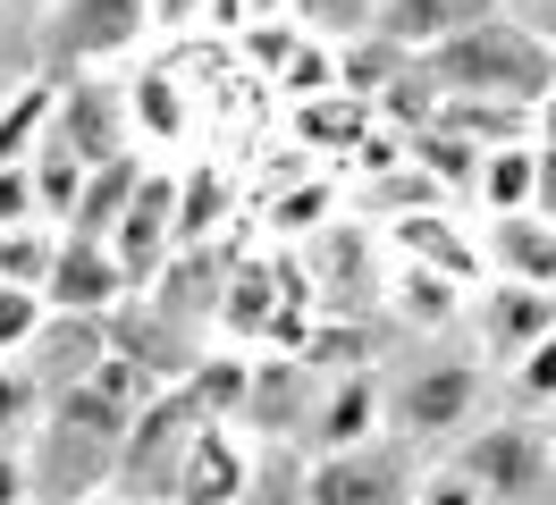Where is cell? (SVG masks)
Returning a JSON list of instances; mask_svg holds the SVG:
<instances>
[{
  "label": "cell",
  "mask_w": 556,
  "mask_h": 505,
  "mask_svg": "<svg viewBox=\"0 0 556 505\" xmlns=\"http://www.w3.org/2000/svg\"><path fill=\"white\" fill-rule=\"evenodd\" d=\"M110 253L127 262L136 295L177 262V168H152V177H143V194L127 202V219H118V236H110Z\"/></svg>",
  "instance_id": "cell-11"
},
{
  "label": "cell",
  "mask_w": 556,
  "mask_h": 505,
  "mask_svg": "<svg viewBox=\"0 0 556 505\" xmlns=\"http://www.w3.org/2000/svg\"><path fill=\"white\" fill-rule=\"evenodd\" d=\"M481 262H489V278H506V287L556 295V219H540V211L481 219Z\"/></svg>",
  "instance_id": "cell-13"
},
{
  "label": "cell",
  "mask_w": 556,
  "mask_h": 505,
  "mask_svg": "<svg viewBox=\"0 0 556 505\" xmlns=\"http://www.w3.org/2000/svg\"><path fill=\"white\" fill-rule=\"evenodd\" d=\"M295 269H304V287H313V312H363L371 295H388L380 287V244H371V228L363 219H329L320 236H304L295 244Z\"/></svg>",
  "instance_id": "cell-5"
},
{
  "label": "cell",
  "mask_w": 556,
  "mask_h": 505,
  "mask_svg": "<svg viewBox=\"0 0 556 505\" xmlns=\"http://www.w3.org/2000/svg\"><path fill=\"white\" fill-rule=\"evenodd\" d=\"M481 152H489V143H472V135L439 127V118H430V127L414 135V168L430 177V186H439V194H455V202H472V177H481Z\"/></svg>",
  "instance_id": "cell-24"
},
{
  "label": "cell",
  "mask_w": 556,
  "mask_h": 505,
  "mask_svg": "<svg viewBox=\"0 0 556 505\" xmlns=\"http://www.w3.org/2000/svg\"><path fill=\"white\" fill-rule=\"evenodd\" d=\"M9 93H17V85H9V67H0V101H9Z\"/></svg>",
  "instance_id": "cell-43"
},
{
  "label": "cell",
  "mask_w": 556,
  "mask_h": 505,
  "mask_svg": "<svg viewBox=\"0 0 556 505\" xmlns=\"http://www.w3.org/2000/svg\"><path fill=\"white\" fill-rule=\"evenodd\" d=\"M540 219H556V135H540Z\"/></svg>",
  "instance_id": "cell-39"
},
{
  "label": "cell",
  "mask_w": 556,
  "mask_h": 505,
  "mask_svg": "<svg viewBox=\"0 0 556 505\" xmlns=\"http://www.w3.org/2000/svg\"><path fill=\"white\" fill-rule=\"evenodd\" d=\"M186 388H194V404H203L211 421H244V396H253V354H237V345H203V363L186 370Z\"/></svg>",
  "instance_id": "cell-25"
},
{
  "label": "cell",
  "mask_w": 556,
  "mask_h": 505,
  "mask_svg": "<svg viewBox=\"0 0 556 505\" xmlns=\"http://www.w3.org/2000/svg\"><path fill=\"white\" fill-rule=\"evenodd\" d=\"M51 262H60V228H51V219L0 228V278H9V287H42Z\"/></svg>",
  "instance_id": "cell-27"
},
{
  "label": "cell",
  "mask_w": 556,
  "mask_h": 505,
  "mask_svg": "<svg viewBox=\"0 0 556 505\" xmlns=\"http://www.w3.org/2000/svg\"><path fill=\"white\" fill-rule=\"evenodd\" d=\"M211 26V0H152V34H169V42H186V34Z\"/></svg>",
  "instance_id": "cell-36"
},
{
  "label": "cell",
  "mask_w": 556,
  "mask_h": 505,
  "mask_svg": "<svg viewBox=\"0 0 556 505\" xmlns=\"http://www.w3.org/2000/svg\"><path fill=\"white\" fill-rule=\"evenodd\" d=\"M152 34V0H60L51 9V51L68 67H110Z\"/></svg>",
  "instance_id": "cell-9"
},
{
  "label": "cell",
  "mask_w": 556,
  "mask_h": 505,
  "mask_svg": "<svg viewBox=\"0 0 556 505\" xmlns=\"http://www.w3.org/2000/svg\"><path fill=\"white\" fill-rule=\"evenodd\" d=\"M211 413L194 404V388L177 379V388H161V396L136 413V430H127V446H118V497L127 505H169V480L177 464H186V446H194V430H203Z\"/></svg>",
  "instance_id": "cell-2"
},
{
  "label": "cell",
  "mask_w": 556,
  "mask_h": 505,
  "mask_svg": "<svg viewBox=\"0 0 556 505\" xmlns=\"http://www.w3.org/2000/svg\"><path fill=\"white\" fill-rule=\"evenodd\" d=\"M85 505H127V497H118V489H102V497H85Z\"/></svg>",
  "instance_id": "cell-41"
},
{
  "label": "cell",
  "mask_w": 556,
  "mask_h": 505,
  "mask_svg": "<svg viewBox=\"0 0 556 505\" xmlns=\"http://www.w3.org/2000/svg\"><path fill=\"white\" fill-rule=\"evenodd\" d=\"M287 26L329 42V51H346L363 34H380V0H287Z\"/></svg>",
  "instance_id": "cell-26"
},
{
  "label": "cell",
  "mask_w": 556,
  "mask_h": 505,
  "mask_svg": "<svg viewBox=\"0 0 556 505\" xmlns=\"http://www.w3.org/2000/svg\"><path fill=\"white\" fill-rule=\"evenodd\" d=\"M304 404H313V363L304 354H253V396H244L253 430H295Z\"/></svg>",
  "instance_id": "cell-21"
},
{
  "label": "cell",
  "mask_w": 556,
  "mask_h": 505,
  "mask_svg": "<svg viewBox=\"0 0 556 505\" xmlns=\"http://www.w3.org/2000/svg\"><path fill=\"white\" fill-rule=\"evenodd\" d=\"M472 211H481V219L540 211V135H522V143H489L481 177H472Z\"/></svg>",
  "instance_id": "cell-17"
},
{
  "label": "cell",
  "mask_w": 556,
  "mask_h": 505,
  "mask_svg": "<svg viewBox=\"0 0 556 505\" xmlns=\"http://www.w3.org/2000/svg\"><path fill=\"white\" fill-rule=\"evenodd\" d=\"M481 413V363H414L388 388V421L396 438H447Z\"/></svg>",
  "instance_id": "cell-8"
},
{
  "label": "cell",
  "mask_w": 556,
  "mask_h": 505,
  "mask_svg": "<svg viewBox=\"0 0 556 505\" xmlns=\"http://www.w3.org/2000/svg\"><path fill=\"white\" fill-rule=\"evenodd\" d=\"M506 0H380V34L396 42V51H414V60H430L439 42H455L464 26H481V17H497Z\"/></svg>",
  "instance_id": "cell-15"
},
{
  "label": "cell",
  "mask_w": 556,
  "mask_h": 505,
  "mask_svg": "<svg viewBox=\"0 0 556 505\" xmlns=\"http://www.w3.org/2000/svg\"><path fill=\"white\" fill-rule=\"evenodd\" d=\"M472 329H481V354H497V363L515 370L540 337L556 329V295H540V287H506V278H489L481 295H472Z\"/></svg>",
  "instance_id": "cell-12"
},
{
  "label": "cell",
  "mask_w": 556,
  "mask_h": 505,
  "mask_svg": "<svg viewBox=\"0 0 556 505\" xmlns=\"http://www.w3.org/2000/svg\"><path fill=\"white\" fill-rule=\"evenodd\" d=\"M270 85L295 101V110H304V101H320V93H338V51H329V42H313V34H295V51H287V67H278Z\"/></svg>",
  "instance_id": "cell-30"
},
{
  "label": "cell",
  "mask_w": 556,
  "mask_h": 505,
  "mask_svg": "<svg viewBox=\"0 0 556 505\" xmlns=\"http://www.w3.org/2000/svg\"><path fill=\"white\" fill-rule=\"evenodd\" d=\"M506 9H515L522 26H531V34H540V42L556 51V0H506Z\"/></svg>",
  "instance_id": "cell-38"
},
{
  "label": "cell",
  "mask_w": 556,
  "mask_h": 505,
  "mask_svg": "<svg viewBox=\"0 0 556 505\" xmlns=\"http://www.w3.org/2000/svg\"><path fill=\"white\" fill-rule=\"evenodd\" d=\"M42 320H51L42 287H9V278H0V363H17V354L42 337Z\"/></svg>",
  "instance_id": "cell-32"
},
{
  "label": "cell",
  "mask_w": 556,
  "mask_h": 505,
  "mask_svg": "<svg viewBox=\"0 0 556 505\" xmlns=\"http://www.w3.org/2000/svg\"><path fill=\"white\" fill-rule=\"evenodd\" d=\"M540 118H548V135H556V93H548V110H540Z\"/></svg>",
  "instance_id": "cell-42"
},
{
  "label": "cell",
  "mask_w": 556,
  "mask_h": 505,
  "mask_svg": "<svg viewBox=\"0 0 556 505\" xmlns=\"http://www.w3.org/2000/svg\"><path fill=\"white\" fill-rule=\"evenodd\" d=\"M42 303H51L60 320H110V312L136 303V278H127V262L110 253L102 236H68L60 228V262H51V278H42Z\"/></svg>",
  "instance_id": "cell-7"
},
{
  "label": "cell",
  "mask_w": 556,
  "mask_h": 505,
  "mask_svg": "<svg viewBox=\"0 0 556 505\" xmlns=\"http://www.w3.org/2000/svg\"><path fill=\"white\" fill-rule=\"evenodd\" d=\"M127 110H136V143L143 152H152V143H186V135H194V85H186V67L177 60H152L136 76V85H127Z\"/></svg>",
  "instance_id": "cell-16"
},
{
  "label": "cell",
  "mask_w": 556,
  "mask_h": 505,
  "mask_svg": "<svg viewBox=\"0 0 556 505\" xmlns=\"http://www.w3.org/2000/svg\"><path fill=\"white\" fill-rule=\"evenodd\" d=\"M76 194H85V161L60 152V143L42 135V152H35V202H42V219H51V228H68Z\"/></svg>",
  "instance_id": "cell-28"
},
{
  "label": "cell",
  "mask_w": 556,
  "mask_h": 505,
  "mask_svg": "<svg viewBox=\"0 0 556 505\" xmlns=\"http://www.w3.org/2000/svg\"><path fill=\"white\" fill-rule=\"evenodd\" d=\"M102 354H110V329H102V320H60V312H51L42 337L26 345V370L42 379V396H60V388H76Z\"/></svg>",
  "instance_id": "cell-19"
},
{
  "label": "cell",
  "mask_w": 556,
  "mask_h": 505,
  "mask_svg": "<svg viewBox=\"0 0 556 505\" xmlns=\"http://www.w3.org/2000/svg\"><path fill=\"white\" fill-rule=\"evenodd\" d=\"M143 177H152V161L143 152H118V161H102V168H85V194H76V211H68V236H118V219H127V202L143 194Z\"/></svg>",
  "instance_id": "cell-20"
},
{
  "label": "cell",
  "mask_w": 556,
  "mask_h": 505,
  "mask_svg": "<svg viewBox=\"0 0 556 505\" xmlns=\"http://www.w3.org/2000/svg\"><path fill=\"white\" fill-rule=\"evenodd\" d=\"M414 505H506V497H489V489H481V480H464V471H430V480H421V489H414Z\"/></svg>",
  "instance_id": "cell-34"
},
{
  "label": "cell",
  "mask_w": 556,
  "mask_h": 505,
  "mask_svg": "<svg viewBox=\"0 0 556 505\" xmlns=\"http://www.w3.org/2000/svg\"><path fill=\"white\" fill-rule=\"evenodd\" d=\"M51 143L76 152L85 168L118 161V152H143L136 143V110H127V85H110L102 67H68V76H60V110H51Z\"/></svg>",
  "instance_id": "cell-3"
},
{
  "label": "cell",
  "mask_w": 556,
  "mask_h": 505,
  "mask_svg": "<svg viewBox=\"0 0 556 505\" xmlns=\"http://www.w3.org/2000/svg\"><path fill=\"white\" fill-rule=\"evenodd\" d=\"M0 505H35V471H26V446H0Z\"/></svg>",
  "instance_id": "cell-37"
},
{
  "label": "cell",
  "mask_w": 556,
  "mask_h": 505,
  "mask_svg": "<svg viewBox=\"0 0 556 505\" xmlns=\"http://www.w3.org/2000/svg\"><path fill=\"white\" fill-rule=\"evenodd\" d=\"M169 505H253V446L244 421H203L169 480Z\"/></svg>",
  "instance_id": "cell-10"
},
{
  "label": "cell",
  "mask_w": 556,
  "mask_h": 505,
  "mask_svg": "<svg viewBox=\"0 0 556 505\" xmlns=\"http://www.w3.org/2000/svg\"><path fill=\"white\" fill-rule=\"evenodd\" d=\"M455 471L481 480L489 497L531 505L556 480V438L540 430V421H489V430H472L464 446H455Z\"/></svg>",
  "instance_id": "cell-4"
},
{
  "label": "cell",
  "mask_w": 556,
  "mask_h": 505,
  "mask_svg": "<svg viewBox=\"0 0 556 505\" xmlns=\"http://www.w3.org/2000/svg\"><path fill=\"white\" fill-rule=\"evenodd\" d=\"M0 9H60V0H0Z\"/></svg>",
  "instance_id": "cell-40"
},
{
  "label": "cell",
  "mask_w": 556,
  "mask_h": 505,
  "mask_svg": "<svg viewBox=\"0 0 556 505\" xmlns=\"http://www.w3.org/2000/svg\"><path fill=\"white\" fill-rule=\"evenodd\" d=\"M26 219H42V202H35V161L0 177V228H26Z\"/></svg>",
  "instance_id": "cell-35"
},
{
  "label": "cell",
  "mask_w": 556,
  "mask_h": 505,
  "mask_svg": "<svg viewBox=\"0 0 556 505\" xmlns=\"http://www.w3.org/2000/svg\"><path fill=\"white\" fill-rule=\"evenodd\" d=\"M388 244H396L405 262H421V269H439V278H455V287H489L481 236H464L447 211H405V219L388 228Z\"/></svg>",
  "instance_id": "cell-14"
},
{
  "label": "cell",
  "mask_w": 556,
  "mask_h": 505,
  "mask_svg": "<svg viewBox=\"0 0 556 505\" xmlns=\"http://www.w3.org/2000/svg\"><path fill=\"white\" fill-rule=\"evenodd\" d=\"M51 110H60V76H26L17 93L0 101V177H9V168H26V161L42 152Z\"/></svg>",
  "instance_id": "cell-22"
},
{
  "label": "cell",
  "mask_w": 556,
  "mask_h": 505,
  "mask_svg": "<svg viewBox=\"0 0 556 505\" xmlns=\"http://www.w3.org/2000/svg\"><path fill=\"white\" fill-rule=\"evenodd\" d=\"M380 379L371 370H338V388H329V404L313 413V455H338V446H371L380 438Z\"/></svg>",
  "instance_id": "cell-18"
},
{
  "label": "cell",
  "mask_w": 556,
  "mask_h": 505,
  "mask_svg": "<svg viewBox=\"0 0 556 505\" xmlns=\"http://www.w3.org/2000/svg\"><path fill=\"white\" fill-rule=\"evenodd\" d=\"M515 396H522V404H556V329L515 363Z\"/></svg>",
  "instance_id": "cell-33"
},
{
  "label": "cell",
  "mask_w": 556,
  "mask_h": 505,
  "mask_svg": "<svg viewBox=\"0 0 556 505\" xmlns=\"http://www.w3.org/2000/svg\"><path fill=\"white\" fill-rule=\"evenodd\" d=\"M414 464L396 438H371V446H338V455H313L304 471V505H414Z\"/></svg>",
  "instance_id": "cell-6"
},
{
  "label": "cell",
  "mask_w": 556,
  "mask_h": 505,
  "mask_svg": "<svg viewBox=\"0 0 556 505\" xmlns=\"http://www.w3.org/2000/svg\"><path fill=\"white\" fill-rule=\"evenodd\" d=\"M42 379L26 363H0V446H26V438L42 430Z\"/></svg>",
  "instance_id": "cell-31"
},
{
  "label": "cell",
  "mask_w": 556,
  "mask_h": 505,
  "mask_svg": "<svg viewBox=\"0 0 556 505\" xmlns=\"http://www.w3.org/2000/svg\"><path fill=\"white\" fill-rule=\"evenodd\" d=\"M388 312L405 320V329H447V320H464V287L455 278H439V269L421 262H396V278H388Z\"/></svg>",
  "instance_id": "cell-23"
},
{
  "label": "cell",
  "mask_w": 556,
  "mask_h": 505,
  "mask_svg": "<svg viewBox=\"0 0 556 505\" xmlns=\"http://www.w3.org/2000/svg\"><path fill=\"white\" fill-rule=\"evenodd\" d=\"M421 76L439 85V101H497V110H531L540 118L556 93V51L522 26L515 9H497L481 26H464L455 42H439L421 60Z\"/></svg>",
  "instance_id": "cell-1"
},
{
  "label": "cell",
  "mask_w": 556,
  "mask_h": 505,
  "mask_svg": "<svg viewBox=\"0 0 556 505\" xmlns=\"http://www.w3.org/2000/svg\"><path fill=\"white\" fill-rule=\"evenodd\" d=\"M329 211H338V186H329V177H313V186H287V194L270 202V236H278V244H304V236L329 228Z\"/></svg>",
  "instance_id": "cell-29"
}]
</instances>
